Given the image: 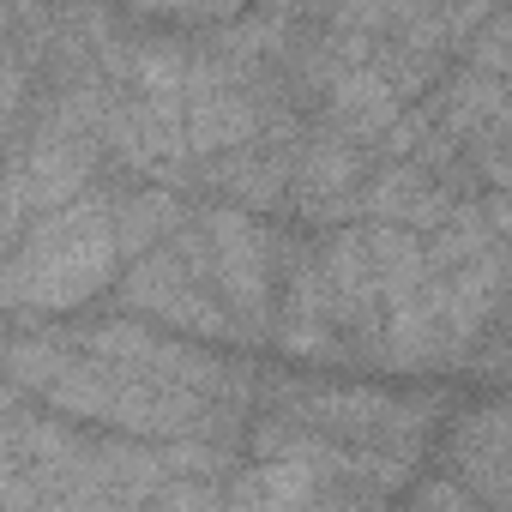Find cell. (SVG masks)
<instances>
[{"label":"cell","instance_id":"2","mask_svg":"<svg viewBox=\"0 0 512 512\" xmlns=\"http://www.w3.org/2000/svg\"><path fill=\"white\" fill-rule=\"evenodd\" d=\"M211 266L223 296H235V308H260L266 302V241L260 229H247L241 217H211Z\"/></svg>","mask_w":512,"mask_h":512},{"label":"cell","instance_id":"1","mask_svg":"<svg viewBox=\"0 0 512 512\" xmlns=\"http://www.w3.org/2000/svg\"><path fill=\"white\" fill-rule=\"evenodd\" d=\"M109 266H115V229L103 205L61 211L0 272V302L7 308H73L79 296H91L109 278Z\"/></svg>","mask_w":512,"mask_h":512},{"label":"cell","instance_id":"5","mask_svg":"<svg viewBox=\"0 0 512 512\" xmlns=\"http://www.w3.org/2000/svg\"><path fill=\"white\" fill-rule=\"evenodd\" d=\"M175 223V205L163 199V193H145V199H127V211H121V223H115V235L127 241V247H145L151 235H163Z\"/></svg>","mask_w":512,"mask_h":512},{"label":"cell","instance_id":"3","mask_svg":"<svg viewBox=\"0 0 512 512\" xmlns=\"http://www.w3.org/2000/svg\"><path fill=\"white\" fill-rule=\"evenodd\" d=\"M260 133V109H253L235 85H217L211 73L193 79V145L199 151H235Z\"/></svg>","mask_w":512,"mask_h":512},{"label":"cell","instance_id":"4","mask_svg":"<svg viewBox=\"0 0 512 512\" xmlns=\"http://www.w3.org/2000/svg\"><path fill=\"white\" fill-rule=\"evenodd\" d=\"M350 181H356V151H350V145L326 139L320 151H308V163H302V187H308V199H332V193H344Z\"/></svg>","mask_w":512,"mask_h":512}]
</instances>
